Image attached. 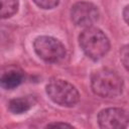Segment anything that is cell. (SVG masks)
Returning a JSON list of instances; mask_svg holds the SVG:
<instances>
[{"label":"cell","mask_w":129,"mask_h":129,"mask_svg":"<svg viewBox=\"0 0 129 129\" xmlns=\"http://www.w3.org/2000/svg\"><path fill=\"white\" fill-rule=\"evenodd\" d=\"M46 127H61V128L69 127V128H72L73 126L70 124H67V123H51V124H48Z\"/></svg>","instance_id":"7c38bea8"},{"label":"cell","mask_w":129,"mask_h":129,"mask_svg":"<svg viewBox=\"0 0 129 129\" xmlns=\"http://www.w3.org/2000/svg\"><path fill=\"white\" fill-rule=\"evenodd\" d=\"M46 94L52 102L63 107H73L80 100V94L76 87L60 79L52 80L47 84Z\"/></svg>","instance_id":"3957f363"},{"label":"cell","mask_w":129,"mask_h":129,"mask_svg":"<svg viewBox=\"0 0 129 129\" xmlns=\"http://www.w3.org/2000/svg\"><path fill=\"white\" fill-rule=\"evenodd\" d=\"M71 18L77 26L90 27L99 18L98 7L91 2H77L71 9Z\"/></svg>","instance_id":"5b68a950"},{"label":"cell","mask_w":129,"mask_h":129,"mask_svg":"<svg viewBox=\"0 0 129 129\" xmlns=\"http://www.w3.org/2000/svg\"><path fill=\"white\" fill-rule=\"evenodd\" d=\"M120 59L126 69L127 72H129V44L124 45L120 50Z\"/></svg>","instance_id":"8fae6325"},{"label":"cell","mask_w":129,"mask_h":129,"mask_svg":"<svg viewBox=\"0 0 129 129\" xmlns=\"http://www.w3.org/2000/svg\"><path fill=\"white\" fill-rule=\"evenodd\" d=\"M38 7L42 9H52L57 6L59 0H32Z\"/></svg>","instance_id":"30bf717a"},{"label":"cell","mask_w":129,"mask_h":129,"mask_svg":"<svg viewBox=\"0 0 129 129\" xmlns=\"http://www.w3.org/2000/svg\"><path fill=\"white\" fill-rule=\"evenodd\" d=\"M33 47L36 54L46 62H59L66 56L64 45L52 36L42 35L36 37L33 41Z\"/></svg>","instance_id":"277c9868"},{"label":"cell","mask_w":129,"mask_h":129,"mask_svg":"<svg viewBox=\"0 0 129 129\" xmlns=\"http://www.w3.org/2000/svg\"><path fill=\"white\" fill-rule=\"evenodd\" d=\"M98 123L105 129H122L129 125V113L121 108H107L98 115Z\"/></svg>","instance_id":"8992f818"},{"label":"cell","mask_w":129,"mask_h":129,"mask_svg":"<svg viewBox=\"0 0 129 129\" xmlns=\"http://www.w3.org/2000/svg\"><path fill=\"white\" fill-rule=\"evenodd\" d=\"M93 92L103 98H115L122 94L123 80L113 70L100 69L91 76Z\"/></svg>","instance_id":"6da1fadb"},{"label":"cell","mask_w":129,"mask_h":129,"mask_svg":"<svg viewBox=\"0 0 129 129\" xmlns=\"http://www.w3.org/2000/svg\"><path fill=\"white\" fill-rule=\"evenodd\" d=\"M18 0H1V17L9 18L18 10Z\"/></svg>","instance_id":"9c48e42d"},{"label":"cell","mask_w":129,"mask_h":129,"mask_svg":"<svg viewBox=\"0 0 129 129\" xmlns=\"http://www.w3.org/2000/svg\"><path fill=\"white\" fill-rule=\"evenodd\" d=\"M31 105H32L31 102L27 98H16L10 100L8 104V108L14 114H22L28 111Z\"/></svg>","instance_id":"ba28073f"},{"label":"cell","mask_w":129,"mask_h":129,"mask_svg":"<svg viewBox=\"0 0 129 129\" xmlns=\"http://www.w3.org/2000/svg\"><path fill=\"white\" fill-rule=\"evenodd\" d=\"M23 81V73L18 69H8L1 76V86L6 90L18 87Z\"/></svg>","instance_id":"52a82bcc"},{"label":"cell","mask_w":129,"mask_h":129,"mask_svg":"<svg viewBox=\"0 0 129 129\" xmlns=\"http://www.w3.org/2000/svg\"><path fill=\"white\" fill-rule=\"evenodd\" d=\"M79 43L87 56L98 60L105 56L110 49V41L107 35L97 27H87L79 36Z\"/></svg>","instance_id":"7a4b0ae2"},{"label":"cell","mask_w":129,"mask_h":129,"mask_svg":"<svg viewBox=\"0 0 129 129\" xmlns=\"http://www.w3.org/2000/svg\"><path fill=\"white\" fill-rule=\"evenodd\" d=\"M123 18L126 21V23L129 25V5H127L123 10Z\"/></svg>","instance_id":"4fadbf2b"}]
</instances>
